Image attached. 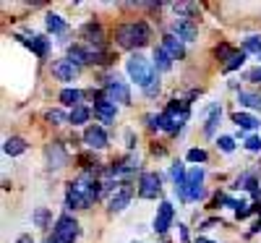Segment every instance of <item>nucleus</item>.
Instances as JSON below:
<instances>
[{"label":"nucleus","mask_w":261,"mask_h":243,"mask_svg":"<svg viewBox=\"0 0 261 243\" xmlns=\"http://www.w3.org/2000/svg\"><path fill=\"white\" fill-rule=\"evenodd\" d=\"M162 191V178L157 173H144L139 181V196L141 199H157Z\"/></svg>","instance_id":"nucleus-6"},{"label":"nucleus","mask_w":261,"mask_h":243,"mask_svg":"<svg viewBox=\"0 0 261 243\" xmlns=\"http://www.w3.org/2000/svg\"><path fill=\"white\" fill-rule=\"evenodd\" d=\"M232 123H235L238 128H246V131L258 128V120H256L253 115H248V113H235V115H232Z\"/></svg>","instance_id":"nucleus-22"},{"label":"nucleus","mask_w":261,"mask_h":243,"mask_svg":"<svg viewBox=\"0 0 261 243\" xmlns=\"http://www.w3.org/2000/svg\"><path fill=\"white\" fill-rule=\"evenodd\" d=\"M220 118H222V110L220 107H209V120H206V126H204V134L206 136H214V128H217V123H220Z\"/></svg>","instance_id":"nucleus-26"},{"label":"nucleus","mask_w":261,"mask_h":243,"mask_svg":"<svg viewBox=\"0 0 261 243\" xmlns=\"http://www.w3.org/2000/svg\"><path fill=\"white\" fill-rule=\"evenodd\" d=\"M217 144H220V149H222V152H227V154L235 149V141H232V136H220V141H217Z\"/></svg>","instance_id":"nucleus-34"},{"label":"nucleus","mask_w":261,"mask_h":243,"mask_svg":"<svg viewBox=\"0 0 261 243\" xmlns=\"http://www.w3.org/2000/svg\"><path fill=\"white\" fill-rule=\"evenodd\" d=\"M32 220H34V225H37V228L45 230L47 223H50V209H47V207H37L34 214H32Z\"/></svg>","instance_id":"nucleus-30"},{"label":"nucleus","mask_w":261,"mask_h":243,"mask_svg":"<svg viewBox=\"0 0 261 243\" xmlns=\"http://www.w3.org/2000/svg\"><path fill=\"white\" fill-rule=\"evenodd\" d=\"M238 102L248 110H261V94L256 92H238Z\"/></svg>","instance_id":"nucleus-20"},{"label":"nucleus","mask_w":261,"mask_h":243,"mask_svg":"<svg viewBox=\"0 0 261 243\" xmlns=\"http://www.w3.org/2000/svg\"><path fill=\"white\" fill-rule=\"evenodd\" d=\"M65 207H68V209H89L92 204L86 202V196L81 191H76L73 186H68V193H65Z\"/></svg>","instance_id":"nucleus-16"},{"label":"nucleus","mask_w":261,"mask_h":243,"mask_svg":"<svg viewBox=\"0 0 261 243\" xmlns=\"http://www.w3.org/2000/svg\"><path fill=\"white\" fill-rule=\"evenodd\" d=\"M243 63H246V53H243V50H232V55L225 60L222 68H225V74H230V71H235V68H241Z\"/></svg>","instance_id":"nucleus-24"},{"label":"nucleus","mask_w":261,"mask_h":243,"mask_svg":"<svg viewBox=\"0 0 261 243\" xmlns=\"http://www.w3.org/2000/svg\"><path fill=\"white\" fill-rule=\"evenodd\" d=\"M246 149H251V152H261V139H258V136H251V139L246 141Z\"/></svg>","instance_id":"nucleus-36"},{"label":"nucleus","mask_w":261,"mask_h":243,"mask_svg":"<svg viewBox=\"0 0 261 243\" xmlns=\"http://www.w3.org/2000/svg\"><path fill=\"white\" fill-rule=\"evenodd\" d=\"M232 55V47L230 45H220V47H217V58H220V60H227Z\"/></svg>","instance_id":"nucleus-35"},{"label":"nucleus","mask_w":261,"mask_h":243,"mask_svg":"<svg viewBox=\"0 0 261 243\" xmlns=\"http://www.w3.org/2000/svg\"><path fill=\"white\" fill-rule=\"evenodd\" d=\"M162 47L167 50V55H170L172 60H178V58H183V55H186L183 42H180L175 34H165V39H162Z\"/></svg>","instance_id":"nucleus-15"},{"label":"nucleus","mask_w":261,"mask_h":243,"mask_svg":"<svg viewBox=\"0 0 261 243\" xmlns=\"http://www.w3.org/2000/svg\"><path fill=\"white\" fill-rule=\"evenodd\" d=\"M84 144L89 149H105L107 147V134L102 126H86L84 128Z\"/></svg>","instance_id":"nucleus-10"},{"label":"nucleus","mask_w":261,"mask_h":243,"mask_svg":"<svg viewBox=\"0 0 261 243\" xmlns=\"http://www.w3.org/2000/svg\"><path fill=\"white\" fill-rule=\"evenodd\" d=\"M47 120L55 123V126H63V123H71V115H65L63 110H50V113H47Z\"/></svg>","instance_id":"nucleus-32"},{"label":"nucleus","mask_w":261,"mask_h":243,"mask_svg":"<svg viewBox=\"0 0 261 243\" xmlns=\"http://www.w3.org/2000/svg\"><path fill=\"white\" fill-rule=\"evenodd\" d=\"M60 102L65 107H79L81 105V92L79 89H71V86H65V89L60 92Z\"/></svg>","instance_id":"nucleus-21"},{"label":"nucleus","mask_w":261,"mask_h":243,"mask_svg":"<svg viewBox=\"0 0 261 243\" xmlns=\"http://www.w3.org/2000/svg\"><path fill=\"white\" fill-rule=\"evenodd\" d=\"M172 217H175V209H172L170 202H162L157 207V214H154V230L157 233H167L170 225H172Z\"/></svg>","instance_id":"nucleus-11"},{"label":"nucleus","mask_w":261,"mask_h":243,"mask_svg":"<svg viewBox=\"0 0 261 243\" xmlns=\"http://www.w3.org/2000/svg\"><path fill=\"white\" fill-rule=\"evenodd\" d=\"M24 45L34 53V55H39V58H47L50 55V39L47 37H29V39H21Z\"/></svg>","instance_id":"nucleus-14"},{"label":"nucleus","mask_w":261,"mask_h":243,"mask_svg":"<svg viewBox=\"0 0 261 243\" xmlns=\"http://www.w3.org/2000/svg\"><path fill=\"white\" fill-rule=\"evenodd\" d=\"M45 24H47V29H50L53 34H63L65 29H68V27H65V21H63V18H60L58 13H47Z\"/></svg>","instance_id":"nucleus-29"},{"label":"nucleus","mask_w":261,"mask_h":243,"mask_svg":"<svg viewBox=\"0 0 261 243\" xmlns=\"http://www.w3.org/2000/svg\"><path fill=\"white\" fill-rule=\"evenodd\" d=\"M188 160L191 162H206V152L204 149H191L188 152Z\"/></svg>","instance_id":"nucleus-33"},{"label":"nucleus","mask_w":261,"mask_h":243,"mask_svg":"<svg viewBox=\"0 0 261 243\" xmlns=\"http://www.w3.org/2000/svg\"><path fill=\"white\" fill-rule=\"evenodd\" d=\"M180 240L188 243V230H186V225H180Z\"/></svg>","instance_id":"nucleus-41"},{"label":"nucleus","mask_w":261,"mask_h":243,"mask_svg":"<svg viewBox=\"0 0 261 243\" xmlns=\"http://www.w3.org/2000/svg\"><path fill=\"white\" fill-rule=\"evenodd\" d=\"M105 97L110 102H120V105H128L130 102V89L118 79V76H107L105 79Z\"/></svg>","instance_id":"nucleus-4"},{"label":"nucleus","mask_w":261,"mask_h":243,"mask_svg":"<svg viewBox=\"0 0 261 243\" xmlns=\"http://www.w3.org/2000/svg\"><path fill=\"white\" fill-rule=\"evenodd\" d=\"M53 76L58 79V81H73L76 76H79V65H73L68 58H60V60H55L53 63Z\"/></svg>","instance_id":"nucleus-9"},{"label":"nucleus","mask_w":261,"mask_h":243,"mask_svg":"<svg viewBox=\"0 0 261 243\" xmlns=\"http://www.w3.org/2000/svg\"><path fill=\"white\" fill-rule=\"evenodd\" d=\"M204 167H191L186 175V188H188V202H196V199H204Z\"/></svg>","instance_id":"nucleus-5"},{"label":"nucleus","mask_w":261,"mask_h":243,"mask_svg":"<svg viewBox=\"0 0 261 243\" xmlns=\"http://www.w3.org/2000/svg\"><path fill=\"white\" fill-rule=\"evenodd\" d=\"M89 115H92V110L86 107V105H79V107L71 110V123L73 126H84L86 120H89Z\"/></svg>","instance_id":"nucleus-27"},{"label":"nucleus","mask_w":261,"mask_h":243,"mask_svg":"<svg viewBox=\"0 0 261 243\" xmlns=\"http://www.w3.org/2000/svg\"><path fill=\"white\" fill-rule=\"evenodd\" d=\"M144 92H146V97H154V94L160 92V79H157V81H151V84L146 86V89H144Z\"/></svg>","instance_id":"nucleus-37"},{"label":"nucleus","mask_w":261,"mask_h":243,"mask_svg":"<svg viewBox=\"0 0 261 243\" xmlns=\"http://www.w3.org/2000/svg\"><path fill=\"white\" fill-rule=\"evenodd\" d=\"M94 115L102 120V123H113L115 120V115H118V107H115V102H110L105 94H99V97H94Z\"/></svg>","instance_id":"nucleus-7"},{"label":"nucleus","mask_w":261,"mask_h":243,"mask_svg":"<svg viewBox=\"0 0 261 243\" xmlns=\"http://www.w3.org/2000/svg\"><path fill=\"white\" fill-rule=\"evenodd\" d=\"M130 196H134V188H130L128 183H123V188H118V191L113 193V199H110V212H113V214L123 212V209L128 207V202H130Z\"/></svg>","instance_id":"nucleus-13"},{"label":"nucleus","mask_w":261,"mask_h":243,"mask_svg":"<svg viewBox=\"0 0 261 243\" xmlns=\"http://www.w3.org/2000/svg\"><path fill=\"white\" fill-rule=\"evenodd\" d=\"M199 243H214V240H206V238H199Z\"/></svg>","instance_id":"nucleus-42"},{"label":"nucleus","mask_w":261,"mask_h":243,"mask_svg":"<svg viewBox=\"0 0 261 243\" xmlns=\"http://www.w3.org/2000/svg\"><path fill=\"white\" fill-rule=\"evenodd\" d=\"M16 243H34V238H32V235H18Z\"/></svg>","instance_id":"nucleus-39"},{"label":"nucleus","mask_w":261,"mask_h":243,"mask_svg":"<svg viewBox=\"0 0 261 243\" xmlns=\"http://www.w3.org/2000/svg\"><path fill=\"white\" fill-rule=\"evenodd\" d=\"M79 233H81V228H79V223H76V217L60 214V217L55 220V228H53L47 243H73V240L79 238Z\"/></svg>","instance_id":"nucleus-3"},{"label":"nucleus","mask_w":261,"mask_h":243,"mask_svg":"<svg viewBox=\"0 0 261 243\" xmlns=\"http://www.w3.org/2000/svg\"><path fill=\"white\" fill-rule=\"evenodd\" d=\"M172 11L178 13V18H191L199 13V6L196 3H172Z\"/></svg>","instance_id":"nucleus-28"},{"label":"nucleus","mask_w":261,"mask_h":243,"mask_svg":"<svg viewBox=\"0 0 261 243\" xmlns=\"http://www.w3.org/2000/svg\"><path fill=\"white\" fill-rule=\"evenodd\" d=\"M81 34H84V39H86V45H102L105 42V37H102V27L99 24H84V29H81Z\"/></svg>","instance_id":"nucleus-17"},{"label":"nucleus","mask_w":261,"mask_h":243,"mask_svg":"<svg viewBox=\"0 0 261 243\" xmlns=\"http://www.w3.org/2000/svg\"><path fill=\"white\" fill-rule=\"evenodd\" d=\"M154 68H160V71H170L172 68V58L167 55L165 47H157L154 50Z\"/></svg>","instance_id":"nucleus-25"},{"label":"nucleus","mask_w":261,"mask_h":243,"mask_svg":"<svg viewBox=\"0 0 261 243\" xmlns=\"http://www.w3.org/2000/svg\"><path fill=\"white\" fill-rule=\"evenodd\" d=\"M45 154H47V165L50 167H65V165H68V152H65V147L60 141L47 144Z\"/></svg>","instance_id":"nucleus-12"},{"label":"nucleus","mask_w":261,"mask_h":243,"mask_svg":"<svg viewBox=\"0 0 261 243\" xmlns=\"http://www.w3.org/2000/svg\"><path fill=\"white\" fill-rule=\"evenodd\" d=\"M68 60L73 65H84V63H89V53H86L84 45H71L68 47Z\"/></svg>","instance_id":"nucleus-19"},{"label":"nucleus","mask_w":261,"mask_h":243,"mask_svg":"<svg viewBox=\"0 0 261 243\" xmlns=\"http://www.w3.org/2000/svg\"><path fill=\"white\" fill-rule=\"evenodd\" d=\"M248 79H253V81H261V65H258L256 71H251V76H248Z\"/></svg>","instance_id":"nucleus-40"},{"label":"nucleus","mask_w":261,"mask_h":243,"mask_svg":"<svg viewBox=\"0 0 261 243\" xmlns=\"http://www.w3.org/2000/svg\"><path fill=\"white\" fill-rule=\"evenodd\" d=\"M125 141H128V149L136 147V139H134V131H125Z\"/></svg>","instance_id":"nucleus-38"},{"label":"nucleus","mask_w":261,"mask_h":243,"mask_svg":"<svg viewBox=\"0 0 261 243\" xmlns=\"http://www.w3.org/2000/svg\"><path fill=\"white\" fill-rule=\"evenodd\" d=\"M125 71H128V76H130V81H136L141 89H146V86L151 84V81H157L160 76H157V68L151 65L144 55H130L128 60H125Z\"/></svg>","instance_id":"nucleus-2"},{"label":"nucleus","mask_w":261,"mask_h":243,"mask_svg":"<svg viewBox=\"0 0 261 243\" xmlns=\"http://www.w3.org/2000/svg\"><path fill=\"white\" fill-rule=\"evenodd\" d=\"M235 188H243V191H251V193H256V191H258V181H256V175H253V173H246V175H241V178L235 181Z\"/></svg>","instance_id":"nucleus-23"},{"label":"nucleus","mask_w":261,"mask_h":243,"mask_svg":"<svg viewBox=\"0 0 261 243\" xmlns=\"http://www.w3.org/2000/svg\"><path fill=\"white\" fill-rule=\"evenodd\" d=\"M172 34H175L180 42H193L196 37H199V27L193 24V18H175Z\"/></svg>","instance_id":"nucleus-8"},{"label":"nucleus","mask_w":261,"mask_h":243,"mask_svg":"<svg viewBox=\"0 0 261 243\" xmlns=\"http://www.w3.org/2000/svg\"><path fill=\"white\" fill-rule=\"evenodd\" d=\"M3 152L8 154V157H18V154H24V152H27V141L21 139V136H11V139H6Z\"/></svg>","instance_id":"nucleus-18"},{"label":"nucleus","mask_w":261,"mask_h":243,"mask_svg":"<svg viewBox=\"0 0 261 243\" xmlns=\"http://www.w3.org/2000/svg\"><path fill=\"white\" fill-rule=\"evenodd\" d=\"M243 53H256V55H261V37H258V34L243 39Z\"/></svg>","instance_id":"nucleus-31"},{"label":"nucleus","mask_w":261,"mask_h":243,"mask_svg":"<svg viewBox=\"0 0 261 243\" xmlns=\"http://www.w3.org/2000/svg\"><path fill=\"white\" fill-rule=\"evenodd\" d=\"M149 37H151V32L144 21H130V24L118 27V32H115V42L123 50H136V47L146 45Z\"/></svg>","instance_id":"nucleus-1"}]
</instances>
